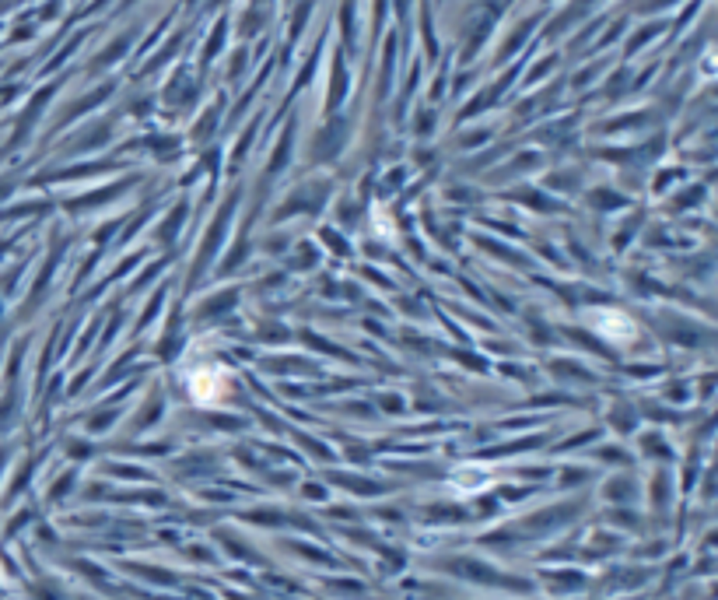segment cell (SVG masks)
Masks as SVG:
<instances>
[{"mask_svg": "<svg viewBox=\"0 0 718 600\" xmlns=\"http://www.w3.org/2000/svg\"><path fill=\"white\" fill-rule=\"evenodd\" d=\"M189 390H193L196 401H217V397H221V376L211 373V369H207V373H196Z\"/></svg>", "mask_w": 718, "mask_h": 600, "instance_id": "cell-1", "label": "cell"}]
</instances>
